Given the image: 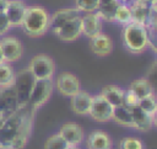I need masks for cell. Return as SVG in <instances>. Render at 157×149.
<instances>
[{
  "label": "cell",
  "instance_id": "cell-30",
  "mask_svg": "<svg viewBox=\"0 0 157 149\" xmlns=\"http://www.w3.org/2000/svg\"><path fill=\"white\" fill-rule=\"evenodd\" d=\"M139 103V97L130 90H124V96H123V106H125L126 108H132L135 106H137Z\"/></svg>",
  "mask_w": 157,
  "mask_h": 149
},
{
  "label": "cell",
  "instance_id": "cell-38",
  "mask_svg": "<svg viewBox=\"0 0 157 149\" xmlns=\"http://www.w3.org/2000/svg\"><path fill=\"white\" fill-rule=\"evenodd\" d=\"M156 28H157V17H156V20H155V25H153Z\"/></svg>",
  "mask_w": 157,
  "mask_h": 149
},
{
  "label": "cell",
  "instance_id": "cell-34",
  "mask_svg": "<svg viewBox=\"0 0 157 149\" xmlns=\"http://www.w3.org/2000/svg\"><path fill=\"white\" fill-rule=\"evenodd\" d=\"M152 124H153V127L157 128V107H156V110L152 115Z\"/></svg>",
  "mask_w": 157,
  "mask_h": 149
},
{
  "label": "cell",
  "instance_id": "cell-16",
  "mask_svg": "<svg viewBox=\"0 0 157 149\" xmlns=\"http://www.w3.org/2000/svg\"><path fill=\"white\" fill-rule=\"evenodd\" d=\"M90 48L96 55L105 57L113 50V41L108 34L101 32L99 34L90 38Z\"/></svg>",
  "mask_w": 157,
  "mask_h": 149
},
{
  "label": "cell",
  "instance_id": "cell-23",
  "mask_svg": "<svg viewBox=\"0 0 157 149\" xmlns=\"http://www.w3.org/2000/svg\"><path fill=\"white\" fill-rule=\"evenodd\" d=\"M112 119L124 127H130L134 128V122H132V116H131V111L130 108H126L125 106H118L114 107V112H113V117Z\"/></svg>",
  "mask_w": 157,
  "mask_h": 149
},
{
  "label": "cell",
  "instance_id": "cell-18",
  "mask_svg": "<svg viewBox=\"0 0 157 149\" xmlns=\"http://www.w3.org/2000/svg\"><path fill=\"white\" fill-rule=\"evenodd\" d=\"M112 145L113 142L109 134L101 129L92 131L88 134L86 142L87 149H112Z\"/></svg>",
  "mask_w": 157,
  "mask_h": 149
},
{
  "label": "cell",
  "instance_id": "cell-8",
  "mask_svg": "<svg viewBox=\"0 0 157 149\" xmlns=\"http://www.w3.org/2000/svg\"><path fill=\"white\" fill-rule=\"evenodd\" d=\"M54 86L63 96L66 97H71L81 90V83L78 78L69 71L60 73L54 81Z\"/></svg>",
  "mask_w": 157,
  "mask_h": 149
},
{
  "label": "cell",
  "instance_id": "cell-22",
  "mask_svg": "<svg viewBox=\"0 0 157 149\" xmlns=\"http://www.w3.org/2000/svg\"><path fill=\"white\" fill-rule=\"evenodd\" d=\"M129 89L139 97V100L153 94V89L146 78H140V79L131 81L129 85Z\"/></svg>",
  "mask_w": 157,
  "mask_h": 149
},
{
  "label": "cell",
  "instance_id": "cell-3",
  "mask_svg": "<svg viewBox=\"0 0 157 149\" xmlns=\"http://www.w3.org/2000/svg\"><path fill=\"white\" fill-rule=\"evenodd\" d=\"M121 42L130 53H142L148 47L147 26L136 21L125 25L121 32Z\"/></svg>",
  "mask_w": 157,
  "mask_h": 149
},
{
  "label": "cell",
  "instance_id": "cell-24",
  "mask_svg": "<svg viewBox=\"0 0 157 149\" xmlns=\"http://www.w3.org/2000/svg\"><path fill=\"white\" fill-rule=\"evenodd\" d=\"M16 73L11 65V63H1L0 64V87L12 86L15 83Z\"/></svg>",
  "mask_w": 157,
  "mask_h": 149
},
{
  "label": "cell",
  "instance_id": "cell-36",
  "mask_svg": "<svg viewBox=\"0 0 157 149\" xmlns=\"http://www.w3.org/2000/svg\"><path fill=\"white\" fill-rule=\"evenodd\" d=\"M67 149H80L78 147H76V145H69L67 147Z\"/></svg>",
  "mask_w": 157,
  "mask_h": 149
},
{
  "label": "cell",
  "instance_id": "cell-37",
  "mask_svg": "<svg viewBox=\"0 0 157 149\" xmlns=\"http://www.w3.org/2000/svg\"><path fill=\"white\" fill-rule=\"evenodd\" d=\"M4 121H5V118H4L2 116H0V127L2 126V123H4Z\"/></svg>",
  "mask_w": 157,
  "mask_h": 149
},
{
  "label": "cell",
  "instance_id": "cell-15",
  "mask_svg": "<svg viewBox=\"0 0 157 149\" xmlns=\"http://www.w3.org/2000/svg\"><path fill=\"white\" fill-rule=\"evenodd\" d=\"M54 34L63 42H74V41H76L82 34V32H81V16L77 17V18L71 20L67 23H65Z\"/></svg>",
  "mask_w": 157,
  "mask_h": 149
},
{
  "label": "cell",
  "instance_id": "cell-19",
  "mask_svg": "<svg viewBox=\"0 0 157 149\" xmlns=\"http://www.w3.org/2000/svg\"><path fill=\"white\" fill-rule=\"evenodd\" d=\"M131 116H132V122H134V128L140 131V132H147L150 131L153 124H152V116L142 111L139 106H135L130 108Z\"/></svg>",
  "mask_w": 157,
  "mask_h": 149
},
{
  "label": "cell",
  "instance_id": "cell-27",
  "mask_svg": "<svg viewBox=\"0 0 157 149\" xmlns=\"http://www.w3.org/2000/svg\"><path fill=\"white\" fill-rule=\"evenodd\" d=\"M67 143L59 135V133L52 134L44 143V149H67Z\"/></svg>",
  "mask_w": 157,
  "mask_h": 149
},
{
  "label": "cell",
  "instance_id": "cell-10",
  "mask_svg": "<svg viewBox=\"0 0 157 149\" xmlns=\"http://www.w3.org/2000/svg\"><path fill=\"white\" fill-rule=\"evenodd\" d=\"M81 16V12L76 7H65L56 10L53 15H50L49 20V30L55 33L60 27H63L65 23L70 22L74 18H77Z\"/></svg>",
  "mask_w": 157,
  "mask_h": 149
},
{
  "label": "cell",
  "instance_id": "cell-29",
  "mask_svg": "<svg viewBox=\"0 0 157 149\" xmlns=\"http://www.w3.org/2000/svg\"><path fill=\"white\" fill-rule=\"evenodd\" d=\"M99 6V0H75V7L80 12H96Z\"/></svg>",
  "mask_w": 157,
  "mask_h": 149
},
{
  "label": "cell",
  "instance_id": "cell-4",
  "mask_svg": "<svg viewBox=\"0 0 157 149\" xmlns=\"http://www.w3.org/2000/svg\"><path fill=\"white\" fill-rule=\"evenodd\" d=\"M27 69L36 80H49L55 74V63L52 57L40 53L29 60Z\"/></svg>",
  "mask_w": 157,
  "mask_h": 149
},
{
  "label": "cell",
  "instance_id": "cell-31",
  "mask_svg": "<svg viewBox=\"0 0 157 149\" xmlns=\"http://www.w3.org/2000/svg\"><path fill=\"white\" fill-rule=\"evenodd\" d=\"M146 79L150 81V84H151V86H152V89H153V94H155L156 97H157V62L150 68Z\"/></svg>",
  "mask_w": 157,
  "mask_h": 149
},
{
  "label": "cell",
  "instance_id": "cell-5",
  "mask_svg": "<svg viewBox=\"0 0 157 149\" xmlns=\"http://www.w3.org/2000/svg\"><path fill=\"white\" fill-rule=\"evenodd\" d=\"M34 81H36V79L33 78V75L29 73V70L27 68L16 73L13 89H15V92H16L18 108L25 107V106L28 105L29 95H31L32 87L34 85Z\"/></svg>",
  "mask_w": 157,
  "mask_h": 149
},
{
  "label": "cell",
  "instance_id": "cell-7",
  "mask_svg": "<svg viewBox=\"0 0 157 149\" xmlns=\"http://www.w3.org/2000/svg\"><path fill=\"white\" fill-rule=\"evenodd\" d=\"M113 112H114V107L101 94L92 96V103H91L88 116L93 121L99 122V123L108 122L112 119Z\"/></svg>",
  "mask_w": 157,
  "mask_h": 149
},
{
  "label": "cell",
  "instance_id": "cell-26",
  "mask_svg": "<svg viewBox=\"0 0 157 149\" xmlns=\"http://www.w3.org/2000/svg\"><path fill=\"white\" fill-rule=\"evenodd\" d=\"M137 106L142 111H145L146 113H148V115L152 116L153 112H155V110H156V107H157V97H156V95L152 94V95H148L146 97L140 99Z\"/></svg>",
  "mask_w": 157,
  "mask_h": 149
},
{
  "label": "cell",
  "instance_id": "cell-20",
  "mask_svg": "<svg viewBox=\"0 0 157 149\" xmlns=\"http://www.w3.org/2000/svg\"><path fill=\"white\" fill-rule=\"evenodd\" d=\"M113 107H118L123 105V96H124V89H121L118 85H107L102 87L99 92Z\"/></svg>",
  "mask_w": 157,
  "mask_h": 149
},
{
  "label": "cell",
  "instance_id": "cell-13",
  "mask_svg": "<svg viewBox=\"0 0 157 149\" xmlns=\"http://www.w3.org/2000/svg\"><path fill=\"white\" fill-rule=\"evenodd\" d=\"M103 20L97 12H87L81 15V32L87 38H92L102 32Z\"/></svg>",
  "mask_w": 157,
  "mask_h": 149
},
{
  "label": "cell",
  "instance_id": "cell-2",
  "mask_svg": "<svg viewBox=\"0 0 157 149\" xmlns=\"http://www.w3.org/2000/svg\"><path fill=\"white\" fill-rule=\"evenodd\" d=\"M49 20H50V15L43 6L39 5L27 6L21 27L23 28V32L27 36L32 38H38L48 32Z\"/></svg>",
  "mask_w": 157,
  "mask_h": 149
},
{
  "label": "cell",
  "instance_id": "cell-21",
  "mask_svg": "<svg viewBox=\"0 0 157 149\" xmlns=\"http://www.w3.org/2000/svg\"><path fill=\"white\" fill-rule=\"evenodd\" d=\"M119 2H120V0H99V6L96 12L101 16L102 20L113 22L114 12H115V9L119 5Z\"/></svg>",
  "mask_w": 157,
  "mask_h": 149
},
{
  "label": "cell",
  "instance_id": "cell-32",
  "mask_svg": "<svg viewBox=\"0 0 157 149\" xmlns=\"http://www.w3.org/2000/svg\"><path fill=\"white\" fill-rule=\"evenodd\" d=\"M10 28H11V25H10L6 15L4 12H1L0 14V36H5Z\"/></svg>",
  "mask_w": 157,
  "mask_h": 149
},
{
  "label": "cell",
  "instance_id": "cell-12",
  "mask_svg": "<svg viewBox=\"0 0 157 149\" xmlns=\"http://www.w3.org/2000/svg\"><path fill=\"white\" fill-rule=\"evenodd\" d=\"M18 108L16 92L12 86L0 87V116L7 118Z\"/></svg>",
  "mask_w": 157,
  "mask_h": 149
},
{
  "label": "cell",
  "instance_id": "cell-39",
  "mask_svg": "<svg viewBox=\"0 0 157 149\" xmlns=\"http://www.w3.org/2000/svg\"><path fill=\"white\" fill-rule=\"evenodd\" d=\"M0 149H7V148H6V147H4V145H1V144H0Z\"/></svg>",
  "mask_w": 157,
  "mask_h": 149
},
{
  "label": "cell",
  "instance_id": "cell-17",
  "mask_svg": "<svg viewBox=\"0 0 157 149\" xmlns=\"http://www.w3.org/2000/svg\"><path fill=\"white\" fill-rule=\"evenodd\" d=\"M70 106L71 110L80 116H85L88 115L90 108H91V103H92V95L88 94L85 90H80L78 92H76L75 95H72L70 97Z\"/></svg>",
  "mask_w": 157,
  "mask_h": 149
},
{
  "label": "cell",
  "instance_id": "cell-9",
  "mask_svg": "<svg viewBox=\"0 0 157 149\" xmlns=\"http://www.w3.org/2000/svg\"><path fill=\"white\" fill-rule=\"evenodd\" d=\"M0 48L6 63H13L22 58L23 46L22 42L13 36H5L0 39Z\"/></svg>",
  "mask_w": 157,
  "mask_h": 149
},
{
  "label": "cell",
  "instance_id": "cell-14",
  "mask_svg": "<svg viewBox=\"0 0 157 149\" xmlns=\"http://www.w3.org/2000/svg\"><path fill=\"white\" fill-rule=\"evenodd\" d=\"M26 10L27 5L23 2V0H9L4 14L6 15L11 27H21Z\"/></svg>",
  "mask_w": 157,
  "mask_h": 149
},
{
  "label": "cell",
  "instance_id": "cell-33",
  "mask_svg": "<svg viewBox=\"0 0 157 149\" xmlns=\"http://www.w3.org/2000/svg\"><path fill=\"white\" fill-rule=\"evenodd\" d=\"M7 2H9V0H0V14L5 11V9L7 6Z\"/></svg>",
  "mask_w": 157,
  "mask_h": 149
},
{
  "label": "cell",
  "instance_id": "cell-35",
  "mask_svg": "<svg viewBox=\"0 0 157 149\" xmlns=\"http://www.w3.org/2000/svg\"><path fill=\"white\" fill-rule=\"evenodd\" d=\"M4 62H5V59H4V55H2V52H1V48H0V64L4 63Z\"/></svg>",
  "mask_w": 157,
  "mask_h": 149
},
{
  "label": "cell",
  "instance_id": "cell-11",
  "mask_svg": "<svg viewBox=\"0 0 157 149\" xmlns=\"http://www.w3.org/2000/svg\"><path fill=\"white\" fill-rule=\"evenodd\" d=\"M59 135L67 143V145H76L78 147L85 137L83 128L75 122H66L59 129Z\"/></svg>",
  "mask_w": 157,
  "mask_h": 149
},
{
  "label": "cell",
  "instance_id": "cell-25",
  "mask_svg": "<svg viewBox=\"0 0 157 149\" xmlns=\"http://www.w3.org/2000/svg\"><path fill=\"white\" fill-rule=\"evenodd\" d=\"M132 21V11H131V7L124 2H119V5L117 6L115 9V12H114V21L113 22H117L119 25H128Z\"/></svg>",
  "mask_w": 157,
  "mask_h": 149
},
{
  "label": "cell",
  "instance_id": "cell-28",
  "mask_svg": "<svg viewBox=\"0 0 157 149\" xmlns=\"http://www.w3.org/2000/svg\"><path fill=\"white\" fill-rule=\"evenodd\" d=\"M119 149H145V145L137 137H124L119 142Z\"/></svg>",
  "mask_w": 157,
  "mask_h": 149
},
{
  "label": "cell",
  "instance_id": "cell-6",
  "mask_svg": "<svg viewBox=\"0 0 157 149\" xmlns=\"http://www.w3.org/2000/svg\"><path fill=\"white\" fill-rule=\"evenodd\" d=\"M54 90V81L53 79L49 80H36L34 85L32 87L29 100H28V106L33 111H37L43 105L48 102L50 99L52 94Z\"/></svg>",
  "mask_w": 157,
  "mask_h": 149
},
{
  "label": "cell",
  "instance_id": "cell-1",
  "mask_svg": "<svg viewBox=\"0 0 157 149\" xmlns=\"http://www.w3.org/2000/svg\"><path fill=\"white\" fill-rule=\"evenodd\" d=\"M36 111L29 106L17 108L0 127V144L7 149H23L29 140Z\"/></svg>",
  "mask_w": 157,
  "mask_h": 149
}]
</instances>
